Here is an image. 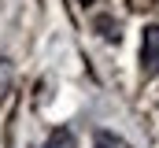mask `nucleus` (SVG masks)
Here are the masks:
<instances>
[{
  "label": "nucleus",
  "mask_w": 159,
  "mask_h": 148,
  "mask_svg": "<svg viewBox=\"0 0 159 148\" xmlns=\"http://www.w3.org/2000/svg\"><path fill=\"white\" fill-rule=\"evenodd\" d=\"M81 4H93V0H81Z\"/></svg>",
  "instance_id": "423d86ee"
},
{
  "label": "nucleus",
  "mask_w": 159,
  "mask_h": 148,
  "mask_svg": "<svg viewBox=\"0 0 159 148\" xmlns=\"http://www.w3.org/2000/svg\"><path fill=\"white\" fill-rule=\"evenodd\" d=\"M93 148H126V145H122L119 137H111V133H96V145Z\"/></svg>",
  "instance_id": "20e7f679"
},
{
  "label": "nucleus",
  "mask_w": 159,
  "mask_h": 148,
  "mask_svg": "<svg viewBox=\"0 0 159 148\" xmlns=\"http://www.w3.org/2000/svg\"><path fill=\"white\" fill-rule=\"evenodd\" d=\"M96 30H100V34L107 30V37H111V41H119V22H115V19H96Z\"/></svg>",
  "instance_id": "7ed1b4c3"
},
{
  "label": "nucleus",
  "mask_w": 159,
  "mask_h": 148,
  "mask_svg": "<svg viewBox=\"0 0 159 148\" xmlns=\"http://www.w3.org/2000/svg\"><path fill=\"white\" fill-rule=\"evenodd\" d=\"M7 81H11V67H7V63H0V96L7 93Z\"/></svg>",
  "instance_id": "39448f33"
},
{
  "label": "nucleus",
  "mask_w": 159,
  "mask_h": 148,
  "mask_svg": "<svg viewBox=\"0 0 159 148\" xmlns=\"http://www.w3.org/2000/svg\"><path fill=\"white\" fill-rule=\"evenodd\" d=\"M41 148H74V133H70L67 126H59V130L48 133V141H44Z\"/></svg>",
  "instance_id": "f03ea898"
},
{
  "label": "nucleus",
  "mask_w": 159,
  "mask_h": 148,
  "mask_svg": "<svg viewBox=\"0 0 159 148\" xmlns=\"http://www.w3.org/2000/svg\"><path fill=\"white\" fill-rule=\"evenodd\" d=\"M141 74L144 78L159 74V26H144V37H141Z\"/></svg>",
  "instance_id": "f257e3e1"
}]
</instances>
